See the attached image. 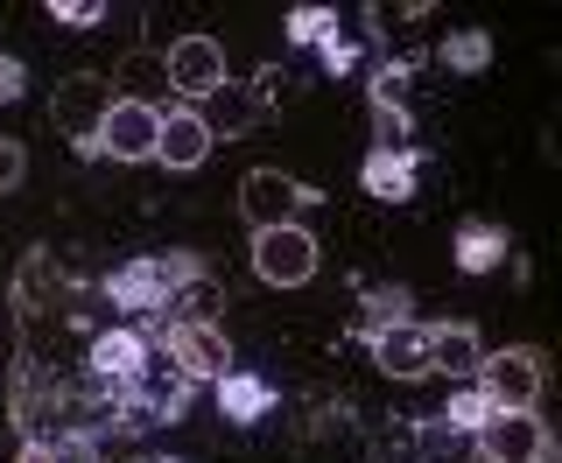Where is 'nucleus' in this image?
<instances>
[{
	"mask_svg": "<svg viewBox=\"0 0 562 463\" xmlns=\"http://www.w3.org/2000/svg\"><path fill=\"white\" fill-rule=\"evenodd\" d=\"M373 148H415V120H408V105L401 99H373Z\"/></svg>",
	"mask_w": 562,
	"mask_h": 463,
	"instance_id": "obj_23",
	"label": "nucleus"
},
{
	"mask_svg": "<svg viewBox=\"0 0 562 463\" xmlns=\"http://www.w3.org/2000/svg\"><path fill=\"white\" fill-rule=\"evenodd\" d=\"M254 274L268 281V289H303V281H316V239H310V225L254 232Z\"/></svg>",
	"mask_w": 562,
	"mask_h": 463,
	"instance_id": "obj_5",
	"label": "nucleus"
},
{
	"mask_svg": "<svg viewBox=\"0 0 562 463\" xmlns=\"http://www.w3.org/2000/svg\"><path fill=\"white\" fill-rule=\"evenodd\" d=\"M492 415V400H485V386L479 380H464V386H457V394H450V407H443V421H450V429H479V421Z\"/></svg>",
	"mask_w": 562,
	"mask_h": 463,
	"instance_id": "obj_25",
	"label": "nucleus"
},
{
	"mask_svg": "<svg viewBox=\"0 0 562 463\" xmlns=\"http://www.w3.org/2000/svg\"><path fill=\"white\" fill-rule=\"evenodd\" d=\"M49 14H57L64 29H92V22H99L105 8H99V0H57V8H49Z\"/></svg>",
	"mask_w": 562,
	"mask_h": 463,
	"instance_id": "obj_28",
	"label": "nucleus"
},
{
	"mask_svg": "<svg viewBox=\"0 0 562 463\" xmlns=\"http://www.w3.org/2000/svg\"><path fill=\"white\" fill-rule=\"evenodd\" d=\"M140 359H148V337H134V330H99L92 337V372L99 380H113V386H127Z\"/></svg>",
	"mask_w": 562,
	"mask_h": 463,
	"instance_id": "obj_15",
	"label": "nucleus"
},
{
	"mask_svg": "<svg viewBox=\"0 0 562 463\" xmlns=\"http://www.w3.org/2000/svg\"><path fill=\"white\" fill-rule=\"evenodd\" d=\"M479 386H485V400H492V407H535V400H541V386H549V359H541V345L485 351Z\"/></svg>",
	"mask_w": 562,
	"mask_h": 463,
	"instance_id": "obj_3",
	"label": "nucleus"
},
{
	"mask_svg": "<svg viewBox=\"0 0 562 463\" xmlns=\"http://www.w3.org/2000/svg\"><path fill=\"white\" fill-rule=\"evenodd\" d=\"M29 92V70H22V57H0V105H14Z\"/></svg>",
	"mask_w": 562,
	"mask_h": 463,
	"instance_id": "obj_29",
	"label": "nucleus"
},
{
	"mask_svg": "<svg viewBox=\"0 0 562 463\" xmlns=\"http://www.w3.org/2000/svg\"><path fill=\"white\" fill-rule=\"evenodd\" d=\"M155 134H162V105L113 99L99 120V155H113V162H155Z\"/></svg>",
	"mask_w": 562,
	"mask_h": 463,
	"instance_id": "obj_8",
	"label": "nucleus"
},
{
	"mask_svg": "<svg viewBox=\"0 0 562 463\" xmlns=\"http://www.w3.org/2000/svg\"><path fill=\"white\" fill-rule=\"evenodd\" d=\"M310 204H316V190L295 183V176H281V169H246V183H239V218L254 225V232L303 225Z\"/></svg>",
	"mask_w": 562,
	"mask_h": 463,
	"instance_id": "obj_2",
	"label": "nucleus"
},
{
	"mask_svg": "<svg viewBox=\"0 0 562 463\" xmlns=\"http://www.w3.org/2000/svg\"><path fill=\"white\" fill-rule=\"evenodd\" d=\"M169 64V84L183 92V105H204L211 92H225V43H211V35H176V43L162 49Z\"/></svg>",
	"mask_w": 562,
	"mask_h": 463,
	"instance_id": "obj_6",
	"label": "nucleus"
},
{
	"mask_svg": "<svg viewBox=\"0 0 562 463\" xmlns=\"http://www.w3.org/2000/svg\"><path fill=\"white\" fill-rule=\"evenodd\" d=\"M394 324H408V289H373V295H366V324H359V337L394 330Z\"/></svg>",
	"mask_w": 562,
	"mask_h": 463,
	"instance_id": "obj_24",
	"label": "nucleus"
},
{
	"mask_svg": "<svg viewBox=\"0 0 562 463\" xmlns=\"http://www.w3.org/2000/svg\"><path fill=\"white\" fill-rule=\"evenodd\" d=\"M218 407L233 421H260L274 407V386L260 380V372H225V380H218Z\"/></svg>",
	"mask_w": 562,
	"mask_h": 463,
	"instance_id": "obj_17",
	"label": "nucleus"
},
{
	"mask_svg": "<svg viewBox=\"0 0 562 463\" xmlns=\"http://www.w3.org/2000/svg\"><path fill=\"white\" fill-rule=\"evenodd\" d=\"M415 148H373L359 162V183H366V197H380V204H408L415 197Z\"/></svg>",
	"mask_w": 562,
	"mask_h": 463,
	"instance_id": "obj_12",
	"label": "nucleus"
},
{
	"mask_svg": "<svg viewBox=\"0 0 562 463\" xmlns=\"http://www.w3.org/2000/svg\"><path fill=\"white\" fill-rule=\"evenodd\" d=\"M499 260H506V225H492V218L457 225V267H464V274H492Z\"/></svg>",
	"mask_w": 562,
	"mask_h": 463,
	"instance_id": "obj_16",
	"label": "nucleus"
},
{
	"mask_svg": "<svg viewBox=\"0 0 562 463\" xmlns=\"http://www.w3.org/2000/svg\"><path fill=\"white\" fill-rule=\"evenodd\" d=\"M415 456L422 463H471V436L450 429L443 415H429V421H415Z\"/></svg>",
	"mask_w": 562,
	"mask_h": 463,
	"instance_id": "obj_19",
	"label": "nucleus"
},
{
	"mask_svg": "<svg viewBox=\"0 0 562 463\" xmlns=\"http://www.w3.org/2000/svg\"><path fill=\"white\" fill-rule=\"evenodd\" d=\"M204 155H211L204 105H169L162 134H155V162H162V169H204Z\"/></svg>",
	"mask_w": 562,
	"mask_h": 463,
	"instance_id": "obj_10",
	"label": "nucleus"
},
{
	"mask_svg": "<svg viewBox=\"0 0 562 463\" xmlns=\"http://www.w3.org/2000/svg\"><path fill=\"white\" fill-rule=\"evenodd\" d=\"M190 394H198V380H183L169 359H155V351H148V359H140V372L127 380V400H134L127 415H134V421H176V415L190 407Z\"/></svg>",
	"mask_w": 562,
	"mask_h": 463,
	"instance_id": "obj_9",
	"label": "nucleus"
},
{
	"mask_svg": "<svg viewBox=\"0 0 562 463\" xmlns=\"http://www.w3.org/2000/svg\"><path fill=\"white\" fill-rule=\"evenodd\" d=\"M401 84H408V64H380L373 70V99H401Z\"/></svg>",
	"mask_w": 562,
	"mask_h": 463,
	"instance_id": "obj_30",
	"label": "nucleus"
},
{
	"mask_svg": "<svg viewBox=\"0 0 562 463\" xmlns=\"http://www.w3.org/2000/svg\"><path fill=\"white\" fill-rule=\"evenodd\" d=\"M485 365V337L471 324H436L429 330V372H450V380H479Z\"/></svg>",
	"mask_w": 562,
	"mask_h": 463,
	"instance_id": "obj_13",
	"label": "nucleus"
},
{
	"mask_svg": "<svg viewBox=\"0 0 562 463\" xmlns=\"http://www.w3.org/2000/svg\"><path fill=\"white\" fill-rule=\"evenodd\" d=\"M254 99H233V84H225V92H211V113H204V127H211V140H233V134H246V127H254Z\"/></svg>",
	"mask_w": 562,
	"mask_h": 463,
	"instance_id": "obj_22",
	"label": "nucleus"
},
{
	"mask_svg": "<svg viewBox=\"0 0 562 463\" xmlns=\"http://www.w3.org/2000/svg\"><path fill=\"white\" fill-rule=\"evenodd\" d=\"M366 351H373V365L386 372V380H429V330H422V324L373 330Z\"/></svg>",
	"mask_w": 562,
	"mask_h": 463,
	"instance_id": "obj_11",
	"label": "nucleus"
},
{
	"mask_svg": "<svg viewBox=\"0 0 562 463\" xmlns=\"http://www.w3.org/2000/svg\"><path fill=\"white\" fill-rule=\"evenodd\" d=\"M22 463H64V450H57V442H43V436H29L22 442Z\"/></svg>",
	"mask_w": 562,
	"mask_h": 463,
	"instance_id": "obj_31",
	"label": "nucleus"
},
{
	"mask_svg": "<svg viewBox=\"0 0 562 463\" xmlns=\"http://www.w3.org/2000/svg\"><path fill=\"white\" fill-rule=\"evenodd\" d=\"M105 295H113L120 309H162V302H176V295H169V274H162V260H127V267H113Z\"/></svg>",
	"mask_w": 562,
	"mask_h": 463,
	"instance_id": "obj_14",
	"label": "nucleus"
},
{
	"mask_svg": "<svg viewBox=\"0 0 562 463\" xmlns=\"http://www.w3.org/2000/svg\"><path fill=\"white\" fill-rule=\"evenodd\" d=\"M105 105H113V84L92 78V70H78V78L57 84L49 120H57V134H70V148H78V155H99V120H105Z\"/></svg>",
	"mask_w": 562,
	"mask_h": 463,
	"instance_id": "obj_4",
	"label": "nucleus"
},
{
	"mask_svg": "<svg viewBox=\"0 0 562 463\" xmlns=\"http://www.w3.org/2000/svg\"><path fill=\"white\" fill-rule=\"evenodd\" d=\"M443 64L464 70V78H479V70L492 64V35H485V29H450V35H443Z\"/></svg>",
	"mask_w": 562,
	"mask_h": 463,
	"instance_id": "obj_20",
	"label": "nucleus"
},
{
	"mask_svg": "<svg viewBox=\"0 0 562 463\" xmlns=\"http://www.w3.org/2000/svg\"><path fill=\"white\" fill-rule=\"evenodd\" d=\"M120 84H127V99H134V105H155V92H169V64H162V49H127V57H120Z\"/></svg>",
	"mask_w": 562,
	"mask_h": 463,
	"instance_id": "obj_18",
	"label": "nucleus"
},
{
	"mask_svg": "<svg viewBox=\"0 0 562 463\" xmlns=\"http://www.w3.org/2000/svg\"><path fill=\"white\" fill-rule=\"evenodd\" d=\"M22 176H29V148L0 134V197H14V190H22Z\"/></svg>",
	"mask_w": 562,
	"mask_h": 463,
	"instance_id": "obj_27",
	"label": "nucleus"
},
{
	"mask_svg": "<svg viewBox=\"0 0 562 463\" xmlns=\"http://www.w3.org/2000/svg\"><path fill=\"white\" fill-rule=\"evenodd\" d=\"M471 450L485 463H549L555 456V436L535 407H492V415L471 429Z\"/></svg>",
	"mask_w": 562,
	"mask_h": 463,
	"instance_id": "obj_1",
	"label": "nucleus"
},
{
	"mask_svg": "<svg viewBox=\"0 0 562 463\" xmlns=\"http://www.w3.org/2000/svg\"><path fill=\"white\" fill-rule=\"evenodd\" d=\"M57 289V267H49V253L35 246V253L22 260V274H14V302H22V316H35L43 309V295Z\"/></svg>",
	"mask_w": 562,
	"mask_h": 463,
	"instance_id": "obj_21",
	"label": "nucleus"
},
{
	"mask_svg": "<svg viewBox=\"0 0 562 463\" xmlns=\"http://www.w3.org/2000/svg\"><path fill=\"white\" fill-rule=\"evenodd\" d=\"M330 29H338V14H330V8H295L289 14V43H324Z\"/></svg>",
	"mask_w": 562,
	"mask_h": 463,
	"instance_id": "obj_26",
	"label": "nucleus"
},
{
	"mask_svg": "<svg viewBox=\"0 0 562 463\" xmlns=\"http://www.w3.org/2000/svg\"><path fill=\"white\" fill-rule=\"evenodd\" d=\"M162 359L183 372V380H225V359H233V345H225L218 324H190V316H176L169 337H162Z\"/></svg>",
	"mask_w": 562,
	"mask_h": 463,
	"instance_id": "obj_7",
	"label": "nucleus"
}]
</instances>
